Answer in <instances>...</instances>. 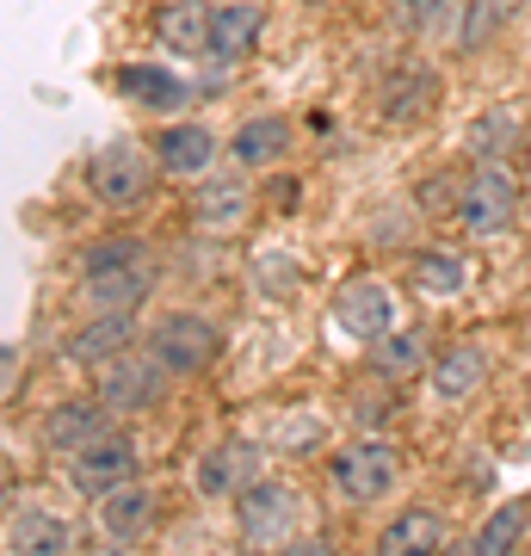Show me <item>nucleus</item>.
Instances as JSON below:
<instances>
[{"mask_svg":"<svg viewBox=\"0 0 531 556\" xmlns=\"http://www.w3.org/2000/svg\"><path fill=\"white\" fill-rule=\"evenodd\" d=\"M296 514H303V501H296L291 482L260 477V482H248V489L236 495L241 544H254V551H285L291 532H296Z\"/></svg>","mask_w":531,"mask_h":556,"instance_id":"20e7f679","label":"nucleus"},{"mask_svg":"<svg viewBox=\"0 0 531 556\" xmlns=\"http://www.w3.org/2000/svg\"><path fill=\"white\" fill-rule=\"evenodd\" d=\"M236 556H254V544H248V551H236Z\"/></svg>","mask_w":531,"mask_h":556,"instance_id":"c9c22d12","label":"nucleus"},{"mask_svg":"<svg viewBox=\"0 0 531 556\" xmlns=\"http://www.w3.org/2000/svg\"><path fill=\"white\" fill-rule=\"evenodd\" d=\"M507 7H513V13H519V7H531V0H507Z\"/></svg>","mask_w":531,"mask_h":556,"instance_id":"f704fd0d","label":"nucleus"},{"mask_svg":"<svg viewBox=\"0 0 531 556\" xmlns=\"http://www.w3.org/2000/svg\"><path fill=\"white\" fill-rule=\"evenodd\" d=\"M513 217H519V179L501 167V161H482L464 186H457V211L452 223L464 229V236H507Z\"/></svg>","mask_w":531,"mask_h":556,"instance_id":"f03ea898","label":"nucleus"},{"mask_svg":"<svg viewBox=\"0 0 531 556\" xmlns=\"http://www.w3.org/2000/svg\"><path fill=\"white\" fill-rule=\"evenodd\" d=\"M130 260H149V248H142L137 236H105L93 241V248H80V273H105V266H130Z\"/></svg>","mask_w":531,"mask_h":556,"instance_id":"c756f323","label":"nucleus"},{"mask_svg":"<svg viewBox=\"0 0 531 556\" xmlns=\"http://www.w3.org/2000/svg\"><path fill=\"white\" fill-rule=\"evenodd\" d=\"M452 20H464L457 0H402V7H395L402 38H439V31H457Z\"/></svg>","mask_w":531,"mask_h":556,"instance_id":"cd10ccee","label":"nucleus"},{"mask_svg":"<svg viewBox=\"0 0 531 556\" xmlns=\"http://www.w3.org/2000/svg\"><path fill=\"white\" fill-rule=\"evenodd\" d=\"M439 100V80L427 75V68H395L390 87H383V118L390 124H414V118H427Z\"/></svg>","mask_w":531,"mask_h":556,"instance_id":"5701e85b","label":"nucleus"},{"mask_svg":"<svg viewBox=\"0 0 531 556\" xmlns=\"http://www.w3.org/2000/svg\"><path fill=\"white\" fill-rule=\"evenodd\" d=\"M62 477H68V489H80V495H112V489H124V482H137V439L130 433H99L93 445H80V452L62 457Z\"/></svg>","mask_w":531,"mask_h":556,"instance_id":"0eeeda50","label":"nucleus"},{"mask_svg":"<svg viewBox=\"0 0 531 556\" xmlns=\"http://www.w3.org/2000/svg\"><path fill=\"white\" fill-rule=\"evenodd\" d=\"M155 38L174 56H211V7L204 0H167L155 13Z\"/></svg>","mask_w":531,"mask_h":556,"instance_id":"aec40b11","label":"nucleus"},{"mask_svg":"<svg viewBox=\"0 0 531 556\" xmlns=\"http://www.w3.org/2000/svg\"><path fill=\"white\" fill-rule=\"evenodd\" d=\"M0 365H7V371H0V390H7V402H13V396H20V346H7Z\"/></svg>","mask_w":531,"mask_h":556,"instance_id":"2f4dec72","label":"nucleus"},{"mask_svg":"<svg viewBox=\"0 0 531 556\" xmlns=\"http://www.w3.org/2000/svg\"><path fill=\"white\" fill-rule=\"evenodd\" d=\"M99 532L105 538H124V544H137L149 526H155V489H142V482H124L112 495H99Z\"/></svg>","mask_w":531,"mask_h":556,"instance_id":"6ab92c4d","label":"nucleus"},{"mask_svg":"<svg viewBox=\"0 0 531 556\" xmlns=\"http://www.w3.org/2000/svg\"><path fill=\"white\" fill-rule=\"evenodd\" d=\"M142 346L174 371V378H192V371H211L223 353V328L211 316H192V309H179V316H161L149 334H142Z\"/></svg>","mask_w":531,"mask_h":556,"instance_id":"39448f33","label":"nucleus"},{"mask_svg":"<svg viewBox=\"0 0 531 556\" xmlns=\"http://www.w3.org/2000/svg\"><path fill=\"white\" fill-rule=\"evenodd\" d=\"M118 93L124 100H137V105H149V112H186L192 80L174 75V68H155V62H124L118 68Z\"/></svg>","mask_w":531,"mask_h":556,"instance_id":"dca6fc26","label":"nucleus"},{"mask_svg":"<svg viewBox=\"0 0 531 556\" xmlns=\"http://www.w3.org/2000/svg\"><path fill=\"white\" fill-rule=\"evenodd\" d=\"M507 20H519L507 0H470V7H464V20H457V31H452L457 50H482L489 38L507 31Z\"/></svg>","mask_w":531,"mask_h":556,"instance_id":"bb28decb","label":"nucleus"},{"mask_svg":"<svg viewBox=\"0 0 531 556\" xmlns=\"http://www.w3.org/2000/svg\"><path fill=\"white\" fill-rule=\"evenodd\" d=\"M445 551V514L439 507H408L377 532L371 556H439Z\"/></svg>","mask_w":531,"mask_h":556,"instance_id":"4468645a","label":"nucleus"},{"mask_svg":"<svg viewBox=\"0 0 531 556\" xmlns=\"http://www.w3.org/2000/svg\"><path fill=\"white\" fill-rule=\"evenodd\" d=\"M167 378H174V371H167L149 346H142V353L130 346L124 358H112V365L93 371V396L105 402L112 415H142V408H155V402L167 396Z\"/></svg>","mask_w":531,"mask_h":556,"instance_id":"423d86ee","label":"nucleus"},{"mask_svg":"<svg viewBox=\"0 0 531 556\" xmlns=\"http://www.w3.org/2000/svg\"><path fill=\"white\" fill-rule=\"evenodd\" d=\"M482 378H489V353L470 346V340H457V346H445L433 358V390L445 402H464L470 390H482Z\"/></svg>","mask_w":531,"mask_h":556,"instance_id":"412c9836","label":"nucleus"},{"mask_svg":"<svg viewBox=\"0 0 531 556\" xmlns=\"http://www.w3.org/2000/svg\"><path fill=\"white\" fill-rule=\"evenodd\" d=\"M260 31H266L260 0H217V7H211V62L229 75V68L260 43Z\"/></svg>","mask_w":531,"mask_h":556,"instance_id":"9b49d317","label":"nucleus"},{"mask_svg":"<svg viewBox=\"0 0 531 556\" xmlns=\"http://www.w3.org/2000/svg\"><path fill=\"white\" fill-rule=\"evenodd\" d=\"M507 149H519V112L494 105V112H482V118L470 124V155L476 161H501Z\"/></svg>","mask_w":531,"mask_h":556,"instance_id":"c85d7f7f","label":"nucleus"},{"mask_svg":"<svg viewBox=\"0 0 531 556\" xmlns=\"http://www.w3.org/2000/svg\"><path fill=\"white\" fill-rule=\"evenodd\" d=\"M285 149H291V124L273 118V112L248 118L236 137H229V155H236V167H273Z\"/></svg>","mask_w":531,"mask_h":556,"instance_id":"4be33fe9","label":"nucleus"},{"mask_svg":"<svg viewBox=\"0 0 531 556\" xmlns=\"http://www.w3.org/2000/svg\"><path fill=\"white\" fill-rule=\"evenodd\" d=\"M248 482H260V452L248 439H223L192 464V489L204 501H236Z\"/></svg>","mask_w":531,"mask_h":556,"instance_id":"9d476101","label":"nucleus"},{"mask_svg":"<svg viewBox=\"0 0 531 556\" xmlns=\"http://www.w3.org/2000/svg\"><path fill=\"white\" fill-rule=\"evenodd\" d=\"M408 278H414V291H427V298H457L470 285V260L452 254V248H420Z\"/></svg>","mask_w":531,"mask_h":556,"instance_id":"b1692460","label":"nucleus"},{"mask_svg":"<svg viewBox=\"0 0 531 556\" xmlns=\"http://www.w3.org/2000/svg\"><path fill=\"white\" fill-rule=\"evenodd\" d=\"M334 321H340V334L365 340V346H377L383 334H395V298H390V285H383V278H371V273H353L334 291Z\"/></svg>","mask_w":531,"mask_h":556,"instance_id":"6e6552de","label":"nucleus"},{"mask_svg":"<svg viewBox=\"0 0 531 556\" xmlns=\"http://www.w3.org/2000/svg\"><path fill=\"white\" fill-rule=\"evenodd\" d=\"M80 556H130V544H124V538H105V532H99V544H87Z\"/></svg>","mask_w":531,"mask_h":556,"instance_id":"473e14b6","label":"nucleus"},{"mask_svg":"<svg viewBox=\"0 0 531 556\" xmlns=\"http://www.w3.org/2000/svg\"><path fill=\"white\" fill-rule=\"evenodd\" d=\"M161 174V155L155 149H142V142H105L93 155V167H87V186H93V199L105 204V211H130V204L149 199V186H155Z\"/></svg>","mask_w":531,"mask_h":556,"instance_id":"7ed1b4c3","label":"nucleus"},{"mask_svg":"<svg viewBox=\"0 0 531 556\" xmlns=\"http://www.w3.org/2000/svg\"><path fill=\"white\" fill-rule=\"evenodd\" d=\"M155 291V266L130 260V266H105V273H80V303L93 316H137Z\"/></svg>","mask_w":531,"mask_h":556,"instance_id":"1a4fd4ad","label":"nucleus"},{"mask_svg":"<svg viewBox=\"0 0 531 556\" xmlns=\"http://www.w3.org/2000/svg\"><path fill=\"white\" fill-rule=\"evenodd\" d=\"M371 365H377V378H408V371H420L427 365V334H414V328L383 334L371 346Z\"/></svg>","mask_w":531,"mask_h":556,"instance_id":"a878e982","label":"nucleus"},{"mask_svg":"<svg viewBox=\"0 0 531 556\" xmlns=\"http://www.w3.org/2000/svg\"><path fill=\"white\" fill-rule=\"evenodd\" d=\"M526 519H531L526 501L494 507V514L482 519V532L470 538V556H513V551H519V538H526Z\"/></svg>","mask_w":531,"mask_h":556,"instance_id":"393cba45","label":"nucleus"},{"mask_svg":"<svg viewBox=\"0 0 531 556\" xmlns=\"http://www.w3.org/2000/svg\"><path fill=\"white\" fill-rule=\"evenodd\" d=\"M155 155H161V174H179V179H204L211 161H217V137L204 124H167L155 137Z\"/></svg>","mask_w":531,"mask_h":556,"instance_id":"f3484780","label":"nucleus"},{"mask_svg":"<svg viewBox=\"0 0 531 556\" xmlns=\"http://www.w3.org/2000/svg\"><path fill=\"white\" fill-rule=\"evenodd\" d=\"M273 556H340V544L334 538H291V544H285V551H273Z\"/></svg>","mask_w":531,"mask_h":556,"instance_id":"7c9ffc66","label":"nucleus"},{"mask_svg":"<svg viewBox=\"0 0 531 556\" xmlns=\"http://www.w3.org/2000/svg\"><path fill=\"white\" fill-rule=\"evenodd\" d=\"M526 179H531V142H526Z\"/></svg>","mask_w":531,"mask_h":556,"instance_id":"72a5a7b5","label":"nucleus"},{"mask_svg":"<svg viewBox=\"0 0 531 556\" xmlns=\"http://www.w3.org/2000/svg\"><path fill=\"white\" fill-rule=\"evenodd\" d=\"M328 482L340 489V501H353V507H377V501L395 495V482H402V452H395L390 439H353V445H340L328 457Z\"/></svg>","mask_w":531,"mask_h":556,"instance_id":"f257e3e1","label":"nucleus"},{"mask_svg":"<svg viewBox=\"0 0 531 556\" xmlns=\"http://www.w3.org/2000/svg\"><path fill=\"white\" fill-rule=\"evenodd\" d=\"M99 433H112V408L99 396H87V402H56L50 415H43V445L56 457H68V452H80V445H93Z\"/></svg>","mask_w":531,"mask_h":556,"instance_id":"ddd939ff","label":"nucleus"},{"mask_svg":"<svg viewBox=\"0 0 531 556\" xmlns=\"http://www.w3.org/2000/svg\"><path fill=\"white\" fill-rule=\"evenodd\" d=\"M130 346H137V316H93L75 340H68V346H62V358H68V365H87V371H99V365L124 358Z\"/></svg>","mask_w":531,"mask_h":556,"instance_id":"2eb2a0df","label":"nucleus"},{"mask_svg":"<svg viewBox=\"0 0 531 556\" xmlns=\"http://www.w3.org/2000/svg\"><path fill=\"white\" fill-rule=\"evenodd\" d=\"M248 211H254V192H248V179H241V174H211V179H198V192H192L198 229H211V236H229V229H241V223H248Z\"/></svg>","mask_w":531,"mask_h":556,"instance_id":"f8f14e48","label":"nucleus"},{"mask_svg":"<svg viewBox=\"0 0 531 556\" xmlns=\"http://www.w3.org/2000/svg\"><path fill=\"white\" fill-rule=\"evenodd\" d=\"M68 551H75V532L56 514L13 507V519H7V556H68Z\"/></svg>","mask_w":531,"mask_h":556,"instance_id":"a211bd4d","label":"nucleus"}]
</instances>
